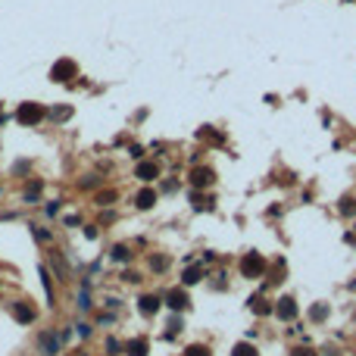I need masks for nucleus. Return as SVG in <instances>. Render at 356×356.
<instances>
[{
  "instance_id": "1",
  "label": "nucleus",
  "mask_w": 356,
  "mask_h": 356,
  "mask_svg": "<svg viewBox=\"0 0 356 356\" xmlns=\"http://www.w3.org/2000/svg\"><path fill=\"white\" fill-rule=\"evenodd\" d=\"M262 272H266V259H262L259 253H244V259H241V275H244V278H259Z\"/></svg>"
},
{
  "instance_id": "2",
  "label": "nucleus",
  "mask_w": 356,
  "mask_h": 356,
  "mask_svg": "<svg viewBox=\"0 0 356 356\" xmlns=\"http://www.w3.org/2000/svg\"><path fill=\"white\" fill-rule=\"evenodd\" d=\"M41 116H44V109L37 106V103H22V106H19V112H16V119L22 122V125H34V122H41Z\"/></svg>"
},
{
  "instance_id": "3",
  "label": "nucleus",
  "mask_w": 356,
  "mask_h": 356,
  "mask_svg": "<svg viewBox=\"0 0 356 356\" xmlns=\"http://www.w3.org/2000/svg\"><path fill=\"white\" fill-rule=\"evenodd\" d=\"M275 315L285 319V322H291V319L297 315V300L294 297H281L278 303H275Z\"/></svg>"
},
{
  "instance_id": "4",
  "label": "nucleus",
  "mask_w": 356,
  "mask_h": 356,
  "mask_svg": "<svg viewBox=\"0 0 356 356\" xmlns=\"http://www.w3.org/2000/svg\"><path fill=\"white\" fill-rule=\"evenodd\" d=\"M166 306L172 309V312H181L184 306H187V294L181 291V288H175V291H169L166 294Z\"/></svg>"
},
{
  "instance_id": "5",
  "label": "nucleus",
  "mask_w": 356,
  "mask_h": 356,
  "mask_svg": "<svg viewBox=\"0 0 356 356\" xmlns=\"http://www.w3.org/2000/svg\"><path fill=\"white\" fill-rule=\"evenodd\" d=\"M37 344H41L44 356H56V353H60V334H56V337H50V334H37Z\"/></svg>"
},
{
  "instance_id": "6",
  "label": "nucleus",
  "mask_w": 356,
  "mask_h": 356,
  "mask_svg": "<svg viewBox=\"0 0 356 356\" xmlns=\"http://www.w3.org/2000/svg\"><path fill=\"white\" fill-rule=\"evenodd\" d=\"M213 169H194V172H191V184L194 187H210L213 184Z\"/></svg>"
},
{
  "instance_id": "7",
  "label": "nucleus",
  "mask_w": 356,
  "mask_h": 356,
  "mask_svg": "<svg viewBox=\"0 0 356 356\" xmlns=\"http://www.w3.org/2000/svg\"><path fill=\"white\" fill-rule=\"evenodd\" d=\"M13 315H16V322H22V325L34 322V309L28 303H13Z\"/></svg>"
},
{
  "instance_id": "8",
  "label": "nucleus",
  "mask_w": 356,
  "mask_h": 356,
  "mask_svg": "<svg viewBox=\"0 0 356 356\" xmlns=\"http://www.w3.org/2000/svg\"><path fill=\"white\" fill-rule=\"evenodd\" d=\"M69 75H75V63L63 60V63L53 66V82H69Z\"/></svg>"
},
{
  "instance_id": "9",
  "label": "nucleus",
  "mask_w": 356,
  "mask_h": 356,
  "mask_svg": "<svg viewBox=\"0 0 356 356\" xmlns=\"http://www.w3.org/2000/svg\"><path fill=\"white\" fill-rule=\"evenodd\" d=\"M128 356H147V350H150V344H147V337H135V341H128Z\"/></svg>"
},
{
  "instance_id": "10",
  "label": "nucleus",
  "mask_w": 356,
  "mask_h": 356,
  "mask_svg": "<svg viewBox=\"0 0 356 356\" xmlns=\"http://www.w3.org/2000/svg\"><path fill=\"white\" fill-rule=\"evenodd\" d=\"M138 306H141V312H144V315H153V312L160 309V297L147 294V297H141V300H138Z\"/></svg>"
},
{
  "instance_id": "11",
  "label": "nucleus",
  "mask_w": 356,
  "mask_h": 356,
  "mask_svg": "<svg viewBox=\"0 0 356 356\" xmlns=\"http://www.w3.org/2000/svg\"><path fill=\"white\" fill-rule=\"evenodd\" d=\"M156 175H160V166H156V163H141V166H138V178H141V181H153Z\"/></svg>"
},
{
  "instance_id": "12",
  "label": "nucleus",
  "mask_w": 356,
  "mask_h": 356,
  "mask_svg": "<svg viewBox=\"0 0 356 356\" xmlns=\"http://www.w3.org/2000/svg\"><path fill=\"white\" fill-rule=\"evenodd\" d=\"M250 309H253L256 315H269V312H272L275 306L269 303V300H266V297H253V300H250Z\"/></svg>"
},
{
  "instance_id": "13",
  "label": "nucleus",
  "mask_w": 356,
  "mask_h": 356,
  "mask_svg": "<svg viewBox=\"0 0 356 356\" xmlns=\"http://www.w3.org/2000/svg\"><path fill=\"white\" fill-rule=\"evenodd\" d=\"M135 203L141 206V210H150V206H153L156 203V191H150V187H144V191L135 197Z\"/></svg>"
},
{
  "instance_id": "14",
  "label": "nucleus",
  "mask_w": 356,
  "mask_h": 356,
  "mask_svg": "<svg viewBox=\"0 0 356 356\" xmlns=\"http://www.w3.org/2000/svg\"><path fill=\"white\" fill-rule=\"evenodd\" d=\"M231 356H259V353H256V347H253V344H244V341H241V344H234Z\"/></svg>"
},
{
  "instance_id": "15",
  "label": "nucleus",
  "mask_w": 356,
  "mask_h": 356,
  "mask_svg": "<svg viewBox=\"0 0 356 356\" xmlns=\"http://www.w3.org/2000/svg\"><path fill=\"white\" fill-rule=\"evenodd\" d=\"M200 275H203V272L194 266V269H187V272H184V278H181V281H184V285H197V281H200Z\"/></svg>"
},
{
  "instance_id": "16",
  "label": "nucleus",
  "mask_w": 356,
  "mask_h": 356,
  "mask_svg": "<svg viewBox=\"0 0 356 356\" xmlns=\"http://www.w3.org/2000/svg\"><path fill=\"white\" fill-rule=\"evenodd\" d=\"M309 315H312V319H315V322H322V319H328V306H325V303H315V306H312V312H309Z\"/></svg>"
},
{
  "instance_id": "17",
  "label": "nucleus",
  "mask_w": 356,
  "mask_h": 356,
  "mask_svg": "<svg viewBox=\"0 0 356 356\" xmlns=\"http://www.w3.org/2000/svg\"><path fill=\"white\" fill-rule=\"evenodd\" d=\"M184 356H210V350H206L203 344H191V347L184 350Z\"/></svg>"
},
{
  "instance_id": "18",
  "label": "nucleus",
  "mask_w": 356,
  "mask_h": 356,
  "mask_svg": "<svg viewBox=\"0 0 356 356\" xmlns=\"http://www.w3.org/2000/svg\"><path fill=\"white\" fill-rule=\"evenodd\" d=\"M131 253H128V247H112V259H119V262H125Z\"/></svg>"
},
{
  "instance_id": "19",
  "label": "nucleus",
  "mask_w": 356,
  "mask_h": 356,
  "mask_svg": "<svg viewBox=\"0 0 356 356\" xmlns=\"http://www.w3.org/2000/svg\"><path fill=\"white\" fill-rule=\"evenodd\" d=\"M41 278H44V291H47V297H53V285H50V272L41 266Z\"/></svg>"
},
{
  "instance_id": "20",
  "label": "nucleus",
  "mask_w": 356,
  "mask_h": 356,
  "mask_svg": "<svg viewBox=\"0 0 356 356\" xmlns=\"http://www.w3.org/2000/svg\"><path fill=\"white\" fill-rule=\"evenodd\" d=\"M341 213H344V216H353V213H356V203H353V200H341Z\"/></svg>"
},
{
  "instance_id": "21",
  "label": "nucleus",
  "mask_w": 356,
  "mask_h": 356,
  "mask_svg": "<svg viewBox=\"0 0 356 356\" xmlns=\"http://www.w3.org/2000/svg\"><path fill=\"white\" fill-rule=\"evenodd\" d=\"M291 356H319L315 350H309V347H294L291 350Z\"/></svg>"
},
{
  "instance_id": "22",
  "label": "nucleus",
  "mask_w": 356,
  "mask_h": 356,
  "mask_svg": "<svg viewBox=\"0 0 356 356\" xmlns=\"http://www.w3.org/2000/svg\"><path fill=\"white\" fill-rule=\"evenodd\" d=\"M106 350H109V356H116V353L122 350V344L116 341V337H109V341H106Z\"/></svg>"
},
{
  "instance_id": "23",
  "label": "nucleus",
  "mask_w": 356,
  "mask_h": 356,
  "mask_svg": "<svg viewBox=\"0 0 356 356\" xmlns=\"http://www.w3.org/2000/svg\"><path fill=\"white\" fill-rule=\"evenodd\" d=\"M112 200H116V194H112V191H103V194H97V203H100V206H106V203H112Z\"/></svg>"
},
{
  "instance_id": "24",
  "label": "nucleus",
  "mask_w": 356,
  "mask_h": 356,
  "mask_svg": "<svg viewBox=\"0 0 356 356\" xmlns=\"http://www.w3.org/2000/svg\"><path fill=\"white\" fill-rule=\"evenodd\" d=\"M78 306H82V309H91V294H88V291L78 294Z\"/></svg>"
},
{
  "instance_id": "25",
  "label": "nucleus",
  "mask_w": 356,
  "mask_h": 356,
  "mask_svg": "<svg viewBox=\"0 0 356 356\" xmlns=\"http://www.w3.org/2000/svg\"><path fill=\"white\" fill-rule=\"evenodd\" d=\"M150 266H153V269H166V259L163 256H153V259H150Z\"/></svg>"
},
{
  "instance_id": "26",
  "label": "nucleus",
  "mask_w": 356,
  "mask_h": 356,
  "mask_svg": "<svg viewBox=\"0 0 356 356\" xmlns=\"http://www.w3.org/2000/svg\"><path fill=\"white\" fill-rule=\"evenodd\" d=\"M31 234H34L37 241H50V234H47V231H41V228H31Z\"/></svg>"
},
{
  "instance_id": "27",
  "label": "nucleus",
  "mask_w": 356,
  "mask_h": 356,
  "mask_svg": "<svg viewBox=\"0 0 356 356\" xmlns=\"http://www.w3.org/2000/svg\"><path fill=\"white\" fill-rule=\"evenodd\" d=\"M0 122H4V116H0Z\"/></svg>"
}]
</instances>
